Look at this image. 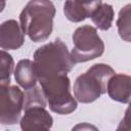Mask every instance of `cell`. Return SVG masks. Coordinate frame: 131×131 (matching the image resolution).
Wrapping results in <instances>:
<instances>
[{"instance_id": "8fae6325", "label": "cell", "mask_w": 131, "mask_h": 131, "mask_svg": "<svg viewBox=\"0 0 131 131\" xmlns=\"http://www.w3.org/2000/svg\"><path fill=\"white\" fill-rule=\"evenodd\" d=\"M14 79L16 83L25 90H29L35 87L38 78L34 70L33 61L30 59L19 60L14 70Z\"/></svg>"}, {"instance_id": "277c9868", "label": "cell", "mask_w": 131, "mask_h": 131, "mask_svg": "<svg viewBox=\"0 0 131 131\" xmlns=\"http://www.w3.org/2000/svg\"><path fill=\"white\" fill-rule=\"evenodd\" d=\"M39 82L52 112L59 115H68L77 108V101L71 94L70 79L67 75L41 79Z\"/></svg>"}, {"instance_id": "e0dca14e", "label": "cell", "mask_w": 131, "mask_h": 131, "mask_svg": "<svg viewBox=\"0 0 131 131\" xmlns=\"http://www.w3.org/2000/svg\"><path fill=\"white\" fill-rule=\"evenodd\" d=\"M130 121H129V110H126L124 118L121 120L116 131H130Z\"/></svg>"}, {"instance_id": "3957f363", "label": "cell", "mask_w": 131, "mask_h": 131, "mask_svg": "<svg viewBox=\"0 0 131 131\" xmlns=\"http://www.w3.org/2000/svg\"><path fill=\"white\" fill-rule=\"evenodd\" d=\"M115 74L114 69L108 64H93L74 83L73 91L76 101L82 103L95 101L100 95L106 93L107 82Z\"/></svg>"}, {"instance_id": "6da1fadb", "label": "cell", "mask_w": 131, "mask_h": 131, "mask_svg": "<svg viewBox=\"0 0 131 131\" xmlns=\"http://www.w3.org/2000/svg\"><path fill=\"white\" fill-rule=\"evenodd\" d=\"M75 64L67 45L60 39H55L53 42L39 47L34 53L33 66L38 81L53 76L67 75Z\"/></svg>"}, {"instance_id": "9c48e42d", "label": "cell", "mask_w": 131, "mask_h": 131, "mask_svg": "<svg viewBox=\"0 0 131 131\" xmlns=\"http://www.w3.org/2000/svg\"><path fill=\"white\" fill-rule=\"evenodd\" d=\"M131 79L125 74H115L107 82L106 92L108 96L118 102L129 103L130 101Z\"/></svg>"}, {"instance_id": "5b68a950", "label": "cell", "mask_w": 131, "mask_h": 131, "mask_svg": "<svg viewBox=\"0 0 131 131\" xmlns=\"http://www.w3.org/2000/svg\"><path fill=\"white\" fill-rule=\"evenodd\" d=\"M73 44L74 47L71 51V56L75 63L99 57L104 51V43L98 36L96 29L88 25L75 30Z\"/></svg>"}, {"instance_id": "30bf717a", "label": "cell", "mask_w": 131, "mask_h": 131, "mask_svg": "<svg viewBox=\"0 0 131 131\" xmlns=\"http://www.w3.org/2000/svg\"><path fill=\"white\" fill-rule=\"evenodd\" d=\"M100 2L101 1H66L63 5V13L69 20L73 23H79L87 17H90L91 13L100 4Z\"/></svg>"}, {"instance_id": "2e32d148", "label": "cell", "mask_w": 131, "mask_h": 131, "mask_svg": "<svg viewBox=\"0 0 131 131\" xmlns=\"http://www.w3.org/2000/svg\"><path fill=\"white\" fill-rule=\"evenodd\" d=\"M72 131H99V129L89 123H79L72 128Z\"/></svg>"}, {"instance_id": "ac0fdd59", "label": "cell", "mask_w": 131, "mask_h": 131, "mask_svg": "<svg viewBox=\"0 0 131 131\" xmlns=\"http://www.w3.org/2000/svg\"><path fill=\"white\" fill-rule=\"evenodd\" d=\"M5 5H6V3H5V1H0V12L4 9V7H5Z\"/></svg>"}, {"instance_id": "8992f818", "label": "cell", "mask_w": 131, "mask_h": 131, "mask_svg": "<svg viewBox=\"0 0 131 131\" xmlns=\"http://www.w3.org/2000/svg\"><path fill=\"white\" fill-rule=\"evenodd\" d=\"M24 108V93L17 86L0 87V123L15 124Z\"/></svg>"}, {"instance_id": "52a82bcc", "label": "cell", "mask_w": 131, "mask_h": 131, "mask_svg": "<svg viewBox=\"0 0 131 131\" xmlns=\"http://www.w3.org/2000/svg\"><path fill=\"white\" fill-rule=\"evenodd\" d=\"M52 124V117L41 106L25 110V115L20 119L21 131H50Z\"/></svg>"}, {"instance_id": "9a60e30c", "label": "cell", "mask_w": 131, "mask_h": 131, "mask_svg": "<svg viewBox=\"0 0 131 131\" xmlns=\"http://www.w3.org/2000/svg\"><path fill=\"white\" fill-rule=\"evenodd\" d=\"M34 106H46V99L41 88L35 86L24 93V110Z\"/></svg>"}, {"instance_id": "7c38bea8", "label": "cell", "mask_w": 131, "mask_h": 131, "mask_svg": "<svg viewBox=\"0 0 131 131\" xmlns=\"http://www.w3.org/2000/svg\"><path fill=\"white\" fill-rule=\"evenodd\" d=\"M90 18L93 21V24L96 26V28H98L99 30L102 31L108 30L112 27L114 20L113 6L107 3L100 2V4L91 13Z\"/></svg>"}, {"instance_id": "5bb4252c", "label": "cell", "mask_w": 131, "mask_h": 131, "mask_svg": "<svg viewBox=\"0 0 131 131\" xmlns=\"http://www.w3.org/2000/svg\"><path fill=\"white\" fill-rule=\"evenodd\" d=\"M130 15H131V4H127L120 10L119 17L117 20L119 35L126 42H130V35H131Z\"/></svg>"}, {"instance_id": "4fadbf2b", "label": "cell", "mask_w": 131, "mask_h": 131, "mask_svg": "<svg viewBox=\"0 0 131 131\" xmlns=\"http://www.w3.org/2000/svg\"><path fill=\"white\" fill-rule=\"evenodd\" d=\"M13 68L14 61L12 56L8 52L0 50V87L9 86Z\"/></svg>"}, {"instance_id": "d6986e66", "label": "cell", "mask_w": 131, "mask_h": 131, "mask_svg": "<svg viewBox=\"0 0 131 131\" xmlns=\"http://www.w3.org/2000/svg\"><path fill=\"white\" fill-rule=\"evenodd\" d=\"M7 131H8V130H7Z\"/></svg>"}, {"instance_id": "ba28073f", "label": "cell", "mask_w": 131, "mask_h": 131, "mask_svg": "<svg viewBox=\"0 0 131 131\" xmlns=\"http://www.w3.org/2000/svg\"><path fill=\"white\" fill-rule=\"evenodd\" d=\"M25 34L15 19H8L0 25V48L15 50L23 46Z\"/></svg>"}, {"instance_id": "7a4b0ae2", "label": "cell", "mask_w": 131, "mask_h": 131, "mask_svg": "<svg viewBox=\"0 0 131 131\" xmlns=\"http://www.w3.org/2000/svg\"><path fill=\"white\" fill-rule=\"evenodd\" d=\"M54 15L55 7L51 1H30L20 12V28L32 41H45L51 35Z\"/></svg>"}]
</instances>
